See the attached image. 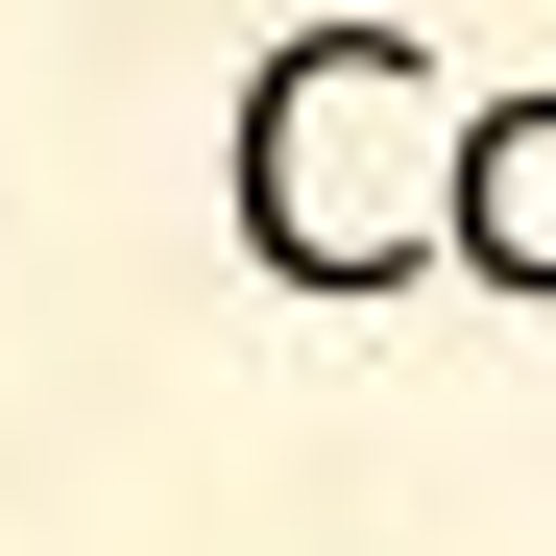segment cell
I'll return each instance as SVG.
<instances>
[{
    "instance_id": "6da1fadb",
    "label": "cell",
    "mask_w": 556,
    "mask_h": 556,
    "mask_svg": "<svg viewBox=\"0 0 556 556\" xmlns=\"http://www.w3.org/2000/svg\"><path fill=\"white\" fill-rule=\"evenodd\" d=\"M459 242H484L508 291H556V98H508L484 146H459Z\"/></svg>"
}]
</instances>
